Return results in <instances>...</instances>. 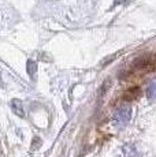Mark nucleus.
<instances>
[{
    "instance_id": "f257e3e1",
    "label": "nucleus",
    "mask_w": 156,
    "mask_h": 157,
    "mask_svg": "<svg viewBox=\"0 0 156 157\" xmlns=\"http://www.w3.org/2000/svg\"><path fill=\"white\" fill-rule=\"evenodd\" d=\"M131 117V108L129 105H122L114 113V124L122 127V126L127 124L129 120Z\"/></svg>"
},
{
    "instance_id": "f03ea898",
    "label": "nucleus",
    "mask_w": 156,
    "mask_h": 157,
    "mask_svg": "<svg viewBox=\"0 0 156 157\" xmlns=\"http://www.w3.org/2000/svg\"><path fill=\"white\" fill-rule=\"evenodd\" d=\"M146 97L149 100H155L156 98V79H152L146 89Z\"/></svg>"
},
{
    "instance_id": "7ed1b4c3",
    "label": "nucleus",
    "mask_w": 156,
    "mask_h": 157,
    "mask_svg": "<svg viewBox=\"0 0 156 157\" xmlns=\"http://www.w3.org/2000/svg\"><path fill=\"white\" fill-rule=\"evenodd\" d=\"M123 156L125 157H138V153L131 145H126L123 147Z\"/></svg>"
},
{
    "instance_id": "20e7f679",
    "label": "nucleus",
    "mask_w": 156,
    "mask_h": 157,
    "mask_svg": "<svg viewBox=\"0 0 156 157\" xmlns=\"http://www.w3.org/2000/svg\"><path fill=\"white\" fill-rule=\"evenodd\" d=\"M13 109H14V112H18V115L19 116H23V111H22V105H21V101L19 100H14L13 102Z\"/></svg>"
},
{
    "instance_id": "39448f33",
    "label": "nucleus",
    "mask_w": 156,
    "mask_h": 157,
    "mask_svg": "<svg viewBox=\"0 0 156 157\" xmlns=\"http://www.w3.org/2000/svg\"><path fill=\"white\" fill-rule=\"evenodd\" d=\"M28 70L30 71V75H33V74H34V71H36V64L32 62V60L28 63Z\"/></svg>"
}]
</instances>
